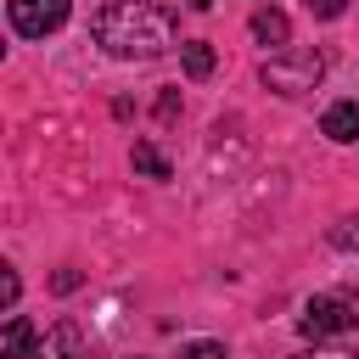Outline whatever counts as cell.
I'll list each match as a JSON object with an SVG mask.
<instances>
[{"label":"cell","mask_w":359,"mask_h":359,"mask_svg":"<svg viewBox=\"0 0 359 359\" xmlns=\"http://www.w3.org/2000/svg\"><path fill=\"white\" fill-rule=\"evenodd\" d=\"M90 28L107 45V56H123V62H151L180 39V17L168 0H107Z\"/></svg>","instance_id":"1"},{"label":"cell","mask_w":359,"mask_h":359,"mask_svg":"<svg viewBox=\"0 0 359 359\" xmlns=\"http://www.w3.org/2000/svg\"><path fill=\"white\" fill-rule=\"evenodd\" d=\"M320 73H325V56L320 50H275L264 67H258V79H264V90H275V95H303V90H314L320 84Z\"/></svg>","instance_id":"2"},{"label":"cell","mask_w":359,"mask_h":359,"mask_svg":"<svg viewBox=\"0 0 359 359\" xmlns=\"http://www.w3.org/2000/svg\"><path fill=\"white\" fill-rule=\"evenodd\" d=\"M6 11H11V28H17L22 39H45V34H56V28L67 22L73 0H11Z\"/></svg>","instance_id":"3"},{"label":"cell","mask_w":359,"mask_h":359,"mask_svg":"<svg viewBox=\"0 0 359 359\" xmlns=\"http://www.w3.org/2000/svg\"><path fill=\"white\" fill-rule=\"evenodd\" d=\"M297 325H303V337L320 342V337H342V331H353L359 314H353V303H342V297H314V303H303Z\"/></svg>","instance_id":"4"},{"label":"cell","mask_w":359,"mask_h":359,"mask_svg":"<svg viewBox=\"0 0 359 359\" xmlns=\"http://www.w3.org/2000/svg\"><path fill=\"white\" fill-rule=\"evenodd\" d=\"M252 39H258V45H275V50H286V39H292V22H286V11H275V6H258V11H252Z\"/></svg>","instance_id":"5"},{"label":"cell","mask_w":359,"mask_h":359,"mask_svg":"<svg viewBox=\"0 0 359 359\" xmlns=\"http://www.w3.org/2000/svg\"><path fill=\"white\" fill-rule=\"evenodd\" d=\"M320 135H325V140H359V101H337V107H325Z\"/></svg>","instance_id":"6"},{"label":"cell","mask_w":359,"mask_h":359,"mask_svg":"<svg viewBox=\"0 0 359 359\" xmlns=\"http://www.w3.org/2000/svg\"><path fill=\"white\" fill-rule=\"evenodd\" d=\"M28 348H34V325L22 314H11L0 331V359H28Z\"/></svg>","instance_id":"7"},{"label":"cell","mask_w":359,"mask_h":359,"mask_svg":"<svg viewBox=\"0 0 359 359\" xmlns=\"http://www.w3.org/2000/svg\"><path fill=\"white\" fill-rule=\"evenodd\" d=\"M180 62H185V79L202 84V79L213 73V45H208V39H185V45H180Z\"/></svg>","instance_id":"8"},{"label":"cell","mask_w":359,"mask_h":359,"mask_svg":"<svg viewBox=\"0 0 359 359\" xmlns=\"http://www.w3.org/2000/svg\"><path fill=\"white\" fill-rule=\"evenodd\" d=\"M129 163L146 174V180H168V157L151 146V140H135V151H129Z\"/></svg>","instance_id":"9"},{"label":"cell","mask_w":359,"mask_h":359,"mask_svg":"<svg viewBox=\"0 0 359 359\" xmlns=\"http://www.w3.org/2000/svg\"><path fill=\"white\" fill-rule=\"evenodd\" d=\"M331 241H337V247H348V252H359V213H353V219H342V224H331Z\"/></svg>","instance_id":"10"},{"label":"cell","mask_w":359,"mask_h":359,"mask_svg":"<svg viewBox=\"0 0 359 359\" xmlns=\"http://www.w3.org/2000/svg\"><path fill=\"white\" fill-rule=\"evenodd\" d=\"M303 6H309V17H320V22H331V17L348 11V0H303Z\"/></svg>","instance_id":"11"},{"label":"cell","mask_w":359,"mask_h":359,"mask_svg":"<svg viewBox=\"0 0 359 359\" xmlns=\"http://www.w3.org/2000/svg\"><path fill=\"white\" fill-rule=\"evenodd\" d=\"M180 359H224V348H219V342H191Z\"/></svg>","instance_id":"12"},{"label":"cell","mask_w":359,"mask_h":359,"mask_svg":"<svg viewBox=\"0 0 359 359\" xmlns=\"http://www.w3.org/2000/svg\"><path fill=\"white\" fill-rule=\"evenodd\" d=\"M0 303H6V309H11V303H17V275H11V269H6V275H0Z\"/></svg>","instance_id":"13"},{"label":"cell","mask_w":359,"mask_h":359,"mask_svg":"<svg viewBox=\"0 0 359 359\" xmlns=\"http://www.w3.org/2000/svg\"><path fill=\"white\" fill-rule=\"evenodd\" d=\"M297 359H359V353H348V348H314V353H297Z\"/></svg>","instance_id":"14"},{"label":"cell","mask_w":359,"mask_h":359,"mask_svg":"<svg viewBox=\"0 0 359 359\" xmlns=\"http://www.w3.org/2000/svg\"><path fill=\"white\" fill-rule=\"evenodd\" d=\"M185 6H191V11H208V6H213V0H185Z\"/></svg>","instance_id":"15"}]
</instances>
